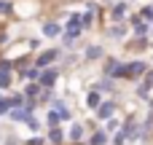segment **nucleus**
Returning a JSON list of instances; mask_svg holds the SVG:
<instances>
[{"label": "nucleus", "mask_w": 153, "mask_h": 145, "mask_svg": "<svg viewBox=\"0 0 153 145\" xmlns=\"http://www.w3.org/2000/svg\"><path fill=\"white\" fill-rule=\"evenodd\" d=\"M78 32H81V16H73V19H70V24H67V35H70V38H75Z\"/></svg>", "instance_id": "nucleus-1"}, {"label": "nucleus", "mask_w": 153, "mask_h": 145, "mask_svg": "<svg viewBox=\"0 0 153 145\" xmlns=\"http://www.w3.org/2000/svg\"><path fill=\"white\" fill-rule=\"evenodd\" d=\"M113 110H116V105H113V102H105V105H100V108H97V116H100V118H110V116H113Z\"/></svg>", "instance_id": "nucleus-2"}, {"label": "nucleus", "mask_w": 153, "mask_h": 145, "mask_svg": "<svg viewBox=\"0 0 153 145\" xmlns=\"http://www.w3.org/2000/svg\"><path fill=\"white\" fill-rule=\"evenodd\" d=\"M151 86H153V73H148V78H145V83H143V89H140V97H151Z\"/></svg>", "instance_id": "nucleus-3"}, {"label": "nucleus", "mask_w": 153, "mask_h": 145, "mask_svg": "<svg viewBox=\"0 0 153 145\" xmlns=\"http://www.w3.org/2000/svg\"><path fill=\"white\" fill-rule=\"evenodd\" d=\"M54 59H56V51H46V54L38 59V67H46V65H48V62H54Z\"/></svg>", "instance_id": "nucleus-4"}, {"label": "nucleus", "mask_w": 153, "mask_h": 145, "mask_svg": "<svg viewBox=\"0 0 153 145\" xmlns=\"http://www.w3.org/2000/svg\"><path fill=\"white\" fill-rule=\"evenodd\" d=\"M54 81H56V70H48V73L40 75V83H43V86H51Z\"/></svg>", "instance_id": "nucleus-5"}, {"label": "nucleus", "mask_w": 153, "mask_h": 145, "mask_svg": "<svg viewBox=\"0 0 153 145\" xmlns=\"http://www.w3.org/2000/svg\"><path fill=\"white\" fill-rule=\"evenodd\" d=\"M11 118H16V121H27V124H30V126H32V124H35V121H32V118H30V116H27V110H13V113H11Z\"/></svg>", "instance_id": "nucleus-6"}, {"label": "nucleus", "mask_w": 153, "mask_h": 145, "mask_svg": "<svg viewBox=\"0 0 153 145\" xmlns=\"http://www.w3.org/2000/svg\"><path fill=\"white\" fill-rule=\"evenodd\" d=\"M145 30H148V24H145L143 19H134V32H137V35H145Z\"/></svg>", "instance_id": "nucleus-7"}, {"label": "nucleus", "mask_w": 153, "mask_h": 145, "mask_svg": "<svg viewBox=\"0 0 153 145\" xmlns=\"http://www.w3.org/2000/svg\"><path fill=\"white\" fill-rule=\"evenodd\" d=\"M43 32H46L48 38H54V35H59V27H56V24H46V30H43Z\"/></svg>", "instance_id": "nucleus-8"}, {"label": "nucleus", "mask_w": 153, "mask_h": 145, "mask_svg": "<svg viewBox=\"0 0 153 145\" xmlns=\"http://www.w3.org/2000/svg\"><path fill=\"white\" fill-rule=\"evenodd\" d=\"M16 102H19V100H0V113H5V110H8L11 105H16Z\"/></svg>", "instance_id": "nucleus-9"}, {"label": "nucleus", "mask_w": 153, "mask_h": 145, "mask_svg": "<svg viewBox=\"0 0 153 145\" xmlns=\"http://www.w3.org/2000/svg\"><path fill=\"white\" fill-rule=\"evenodd\" d=\"M8 81H11L8 70H0V89H5V86H8Z\"/></svg>", "instance_id": "nucleus-10"}, {"label": "nucleus", "mask_w": 153, "mask_h": 145, "mask_svg": "<svg viewBox=\"0 0 153 145\" xmlns=\"http://www.w3.org/2000/svg\"><path fill=\"white\" fill-rule=\"evenodd\" d=\"M13 8H11V3L8 0H0V16H5V13H11Z\"/></svg>", "instance_id": "nucleus-11"}, {"label": "nucleus", "mask_w": 153, "mask_h": 145, "mask_svg": "<svg viewBox=\"0 0 153 145\" xmlns=\"http://www.w3.org/2000/svg\"><path fill=\"white\" fill-rule=\"evenodd\" d=\"M89 105H91V108H100V94H97V91L89 94Z\"/></svg>", "instance_id": "nucleus-12"}, {"label": "nucleus", "mask_w": 153, "mask_h": 145, "mask_svg": "<svg viewBox=\"0 0 153 145\" xmlns=\"http://www.w3.org/2000/svg\"><path fill=\"white\" fill-rule=\"evenodd\" d=\"M91 145H105V135H102V132H97V135L91 137Z\"/></svg>", "instance_id": "nucleus-13"}, {"label": "nucleus", "mask_w": 153, "mask_h": 145, "mask_svg": "<svg viewBox=\"0 0 153 145\" xmlns=\"http://www.w3.org/2000/svg\"><path fill=\"white\" fill-rule=\"evenodd\" d=\"M51 143H62V132H59L56 126L51 129Z\"/></svg>", "instance_id": "nucleus-14"}, {"label": "nucleus", "mask_w": 153, "mask_h": 145, "mask_svg": "<svg viewBox=\"0 0 153 145\" xmlns=\"http://www.w3.org/2000/svg\"><path fill=\"white\" fill-rule=\"evenodd\" d=\"M140 19H143V22H151V19H153V11H151V8H143Z\"/></svg>", "instance_id": "nucleus-15"}, {"label": "nucleus", "mask_w": 153, "mask_h": 145, "mask_svg": "<svg viewBox=\"0 0 153 145\" xmlns=\"http://www.w3.org/2000/svg\"><path fill=\"white\" fill-rule=\"evenodd\" d=\"M59 116H62V113H59V110H54V113H51V116H48V121H51V126H56V121H59Z\"/></svg>", "instance_id": "nucleus-16"}, {"label": "nucleus", "mask_w": 153, "mask_h": 145, "mask_svg": "<svg viewBox=\"0 0 153 145\" xmlns=\"http://www.w3.org/2000/svg\"><path fill=\"white\" fill-rule=\"evenodd\" d=\"M113 16L121 19V16H124V5H116V8H113Z\"/></svg>", "instance_id": "nucleus-17"}, {"label": "nucleus", "mask_w": 153, "mask_h": 145, "mask_svg": "<svg viewBox=\"0 0 153 145\" xmlns=\"http://www.w3.org/2000/svg\"><path fill=\"white\" fill-rule=\"evenodd\" d=\"M100 54H102V51H100L97 46H91V48H89V59H94V57H100Z\"/></svg>", "instance_id": "nucleus-18"}, {"label": "nucleus", "mask_w": 153, "mask_h": 145, "mask_svg": "<svg viewBox=\"0 0 153 145\" xmlns=\"http://www.w3.org/2000/svg\"><path fill=\"white\" fill-rule=\"evenodd\" d=\"M70 137H73V140H78V137H81V126H73V132H70Z\"/></svg>", "instance_id": "nucleus-19"}, {"label": "nucleus", "mask_w": 153, "mask_h": 145, "mask_svg": "<svg viewBox=\"0 0 153 145\" xmlns=\"http://www.w3.org/2000/svg\"><path fill=\"white\" fill-rule=\"evenodd\" d=\"M0 70H8V73H11V62H5V59H3V62H0Z\"/></svg>", "instance_id": "nucleus-20"}, {"label": "nucleus", "mask_w": 153, "mask_h": 145, "mask_svg": "<svg viewBox=\"0 0 153 145\" xmlns=\"http://www.w3.org/2000/svg\"><path fill=\"white\" fill-rule=\"evenodd\" d=\"M151 102H153V100H151Z\"/></svg>", "instance_id": "nucleus-21"}]
</instances>
